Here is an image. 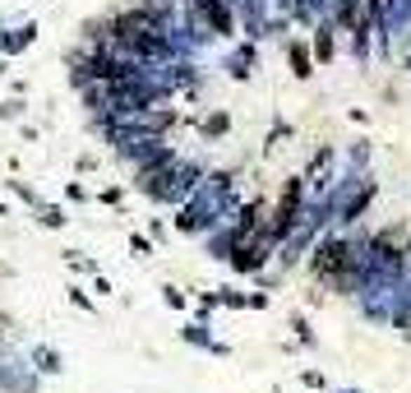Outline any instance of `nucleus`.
Here are the masks:
<instances>
[{
  "label": "nucleus",
  "instance_id": "4",
  "mask_svg": "<svg viewBox=\"0 0 411 393\" xmlns=\"http://www.w3.org/2000/svg\"><path fill=\"white\" fill-rule=\"evenodd\" d=\"M314 51H319V60H333V33L323 28L319 33V42H314Z\"/></svg>",
  "mask_w": 411,
  "mask_h": 393
},
{
  "label": "nucleus",
  "instance_id": "2",
  "mask_svg": "<svg viewBox=\"0 0 411 393\" xmlns=\"http://www.w3.org/2000/svg\"><path fill=\"white\" fill-rule=\"evenodd\" d=\"M314 273H319V278H333L337 287H346V282L361 273V259H356L342 241H328V246H319V255H314Z\"/></svg>",
  "mask_w": 411,
  "mask_h": 393
},
{
  "label": "nucleus",
  "instance_id": "1",
  "mask_svg": "<svg viewBox=\"0 0 411 393\" xmlns=\"http://www.w3.org/2000/svg\"><path fill=\"white\" fill-rule=\"evenodd\" d=\"M97 42L107 46H121L125 56H134L139 65H148V60H162L167 56V14L157 10V5H134V10H125L121 19L107 23V33H97Z\"/></svg>",
  "mask_w": 411,
  "mask_h": 393
},
{
  "label": "nucleus",
  "instance_id": "5",
  "mask_svg": "<svg viewBox=\"0 0 411 393\" xmlns=\"http://www.w3.org/2000/svg\"><path fill=\"white\" fill-rule=\"evenodd\" d=\"M291 65H296V74H300V79L310 74V69H305V51H300V46H291Z\"/></svg>",
  "mask_w": 411,
  "mask_h": 393
},
{
  "label": "nucleus",
  "instance_id": "6",
  "mask_svg": "<svg viewBox=\"0 0 411 393\" xmlns=\"http://www.w3.org/2000/svg\"><path fill=\"white\" fill-rule=\"evenodd\" d=\"M296 10H300V14H310V10H314V0H296Z\"/></svg>",
  "mask_w": 411,
  "mask_h": 393
},
{
  "label": "nucleus",
  "instance_id": "3",
  "mask_svg": "<svg viewBox=\"0 0 411 393\" xmlns=\"http://www.w3.org/2000/svg\"><path fill=\"white\" fill-rule=\"evenodd\" d=\"M189 14L208 28V33H217V37H227L231 33V10H227V0H189Z\"/></svg>",
  "mask_w": 411,
  "mask_h": 393
}]
</instances>
